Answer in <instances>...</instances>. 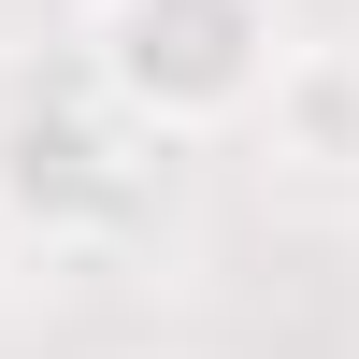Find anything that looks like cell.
<instances>
[{"instance_id": "3", "label": "cell", "mask_w": 359, "mask_h": 359, "mask_svg": "<svg viewBox=\"0 0 359 359\" xmlns=\"http://www.w3.org/2000/svg\"><path fill=\"white\" fill-rule=\"evenodd\" d=\"M259 115H273V158H302V172H359V43L287 57Z\"/></svg>"}, {"instance_id": "2", "label": "cell", "mask_w": 359, "mask_h": 359, "mask_svg": "<svg viewBox=\"0 0 359 359\" xmlns=\"http://www.w3.org/2000/svg\"><path fill=\"white\" fill-rule=\"evenodd\" d=\"M144 158H158V130H130L115 101H15L0 115V216L115 230V216H144Z\"/></svg>"}, {"instance_id": "1", "label": "cell", "mask_w": 359, "mask_h": 359, "mask_svg": "<svg viewBox=\"0 0 359 359\" xmlns=\"http://www.w3.org/2000/svg\"><path fill=\"white\" fill-rule=\"evenodd\" d=\"M101 101L158 144H201V130H245L273 101L287 43H273V0H101Z\"/></svg>"}]
</instances>
